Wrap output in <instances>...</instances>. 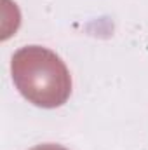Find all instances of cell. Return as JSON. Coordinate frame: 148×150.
<instances>
[{"instance_id":"obj_1","label":"cell","mask_w":148,"mask_h":150,"mask_svg":"<svg viewBox=\"0 0 148 150\" xmlns=\"http://www.w3.org/2000/svg\"><path fill=\"white\" fill-rule=\"evenodd\" d=\"M11 72L18 91L37 107L56 108L70 98V72L65 61L45 47L26 45L16 51Z\"/></svg>"},{"instance_id":"obj_2","label":"cell","mask_w":148,"mask_h":150,"mask_svg":"<svg viewBox=\"0 0 148 150\" xmlns=\"http://www.w3.org/2000/svg\"><path fill=\"white\" fill-rule=\"evenodd\" d=\"M30 150H68V149H65L61 145H54V143H44V145H37V147H33Z\"/></svg>"}]
</instances>
